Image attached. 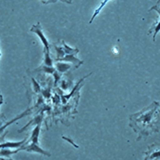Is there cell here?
Masks as SVG:
<instances>
[{"mask_svg":"<svg viewBox=\"0 0 160 160\" xmlns=\"http://www.w3.org/2000/svg\"><path fill=\"white\" fill-rule=\"evenodd\" d=\"M129 125L137 133V140L160 131V104L152 102L141 111L130 115Z\"/></svg>","mask_w":160,"mask_h":160,"instance_id":"1","label":"cell"},{"mask_svg":"<svg viewBox=\"0 0 160 160\" xmlns=\"http://www.w3.org/2000/svg\"><path fill=\"white\" fill-rule=\"evenodd\" d=\"M144 160H160V143H154L145 152Z\"/></svg>","mask_w":160,"mask_h":160,"instance_id":"2","label":"cell"},{"mask_svg":"<svg viewBox=\"0 0 160 160\" xmlns=\"http://www.w3.org/2000/svg\"><path fill=\"white\" fill-rule=\"evenodd\" d=\"M30 30H31L32 32H34L35 34L38 35V37L40 38V40H41V42H42L43 46H44V52H49V50H50V44L48 42L47 38L45 37L43 31H42L41 25H40L39 23L35 24V25H33V26L31 27V29H30Z\"/></svg>","mask_w":160,"mask_h":160,"instance_id":"3","label":"cell"},{"mask_svg":"<svg viewBox=\"0 0 160 160\" xmlns=\"http://www.w3.org/2000/svg\"><path fill=\"white\" fill-rule=\"evenodd\" d=\"M57 61H63V62H68V63H71V64H75V68L79 67L80 65L83 63L82 60H79L74 54H66L64 57L60 58Z\"/></svg>","mask_w":160,"mask_h":160,"instance_id":"4","label":"cell"},{"mask_svg":"<svg viewBox=\"0 0 160 160\" xmlns=\"http://www.w3.org/2000/svg\"><path fill=\"white\" fill-rule=\"evenodd\" d=\"M70 68H71V64L68 62L58 61V62H56V64H55V69H56V71H58L59 73L67 72Z\"/></svg>","mask_w":160,"mask_h":160,"instance_id":"5","label":"cell"},{"mask_svg":"<svg viewBox=\"0 0 160 160\" xmlns=\"http://www.w3.org/2000/svg\"><path fill=\"white\" fill-rule=\"evenodd\" d=\"M62 48H63V51H64V53H65V55L66 54H76V53H78L79 52V49H77V48H71L70 46H68V45L65 43L64 41H62Z\"/></svg>","mask_w":160,"mask_h":160,"instance_id":"6","label":"cell"},{"mask_svg":"<svg viewBox=\"0 0 160 160\" xmlns=\"http://www.w3.org/2000/svg\"><path fill=\"white\" fill-rule=\"evenodd\" d=\"M108 1H110V0H103V1L101 2V4H100L99 6H98V8H97L96 10H95V12L93 13V16H92V18H91V19H90L89 23H92V21H93V20L95 19V17H96L97 15L100 13V11H101V10L103 9V7H104L105 5H106V4L108 3Z\"/></svg>","mask_w":160,"mask_h":160,"instance_id":"7","label":"cell"},{"mask_svg":"<svg viewBox=\"0 0 160 160\" xmlns=\"http://www.w3.org/2000/svg\"><path fill=\"white\" fill-rule=\"evenodd\" d=\"M36 71H42V72H45V73H49V74H54L56 72V69L50 66H46V65H42L41 67H39L38 69H36Z\"/></svg>","mask_w":160,"mask_h":160,"instance_id":"8","label":"cell"},{"mask_svg":"<svg viewBox=\"0 0 160 160\" xmlns=\"http://www.w3.org/2000/svg\"><path fill=\"white\" fill-rule=\"evenodd\" d=\"M43 65H46V66H50L52 67L53 65V60L50 57V53L49 52H44V61H43Z\"/></svg>","mask_w":160,"mask_h":160,"instance_id":"9","label":"cell"},{"mask_svg":"<svg viewBox=\"0 0 160 160\" xmlns=\"http://www.w3.org/2000/svg\"><path fill=\"white\" fill-rule=\"evenodd\" d=\"M25 142V140H22V141L20 142H9V143H4L2 145H0V148H3V147H19L21 146V145Z\"/></svg>","mask_w":160,"mask_h":160,"instance_id":"10","label":"cell"},{"mask_svg":"<svg viewBox=\"0 0 160 160\" xmlns=\"http://www.w3.org/2000/svg\"><path fill=\"white\" fill-rule=\"evenodd\" d=\"M153 29H154V35H153V40H155V38H156V35L157 33L160 31V21L157 23V25H155V26H153Z\"/></svg>","mask_w":160,"mask_h":160,"instance_id":"11","label":"cell"},{"mask_svg":"<svg viewBox=\"0 0 160 160\" xmlns=\"http://www.w3.org/2000/svg\"><path fill=\"white\" fill-rule=\"evenodd\" d=\"M153 9H156V10H157V11L159 12V14H160V9H159V8H156V7H153Z\"/></svg>","mask_w":160,"mask_h":160,"instance_id":"12","label":"cell"}]
</instances>
